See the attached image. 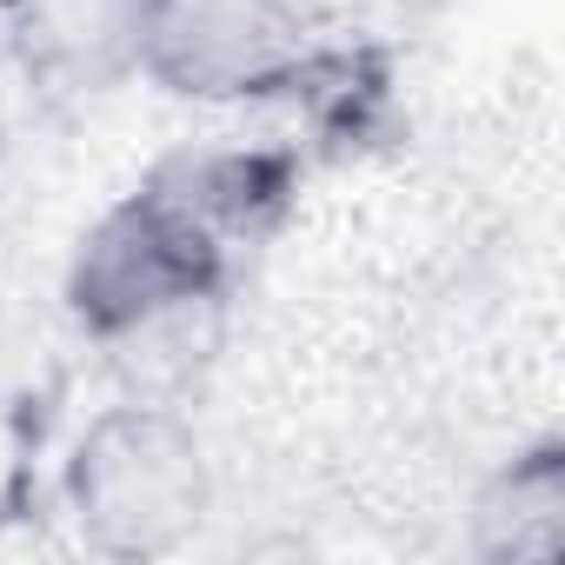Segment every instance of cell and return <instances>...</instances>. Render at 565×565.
<instances>
[{
  "label": "cell",
  "mask_w": 565,
  "mask_h": 565,
  "mask_svg": "<svg viewBox=\"0 0 565 565\" xmlns=\"http://www.w3.org/2000/svg\"><path fill=\"white\" fill-rule=\"evenodd\" d=\"M233 239L167 180H140L120 193L67 259V313L94 340H140L193 307H206L226 279Z\"/></svg>",
  "instance_id": "cell-1"
},
{
  "label": "cell",
  "mask_w": 565,
  "mask_h": 565,
  "mask_svg": "<svg viewBox=\"0 0 565 565\" xmlns=\"http://www.w3.org/2000/svg\"><path fill=\"white\" fill-rule=\"evenodd\" d=\"M492 505H512V539H505L499 552H512V558H545V552H558V539H565V466H558V452H552V446L525 452V459L505 472V486H499Z\"/></svg>",
  "instance_id": "cell-5"
},
{
  "label": "cell",
  "mask_w": 565,
  "mask_h": 565,
  "mask_svg": "<svg viewBox=\"0 0 565 565\" xmlns=\"http://www.w3.org/2000/svg\"><path fill=\"white\" fill-rule=\"evenodd\" d=\"M160 0H14L21 67L54 94H107L140 74Z\"/></svg>",
  "instance_id": "cell-4"
},
{
  "label": "cell",
  "mask_w": 565,
  "mask_h": 565,
  "mask_svg": "<svg viewBox=\"0 0 565 565\" xmlns=\"http://www.w3.org/2000/svg\"><path fill=\"white\" fill-rule=\"evenodd\" d=\"M206 452L193 426L160 406L100 413L67 459V505L94 552L147 558L173 552L206 519Z\"/></svg>",
  "instance_id": "cell-2"
},
{
  "label": "cell",
  "mask_w": 565,
  "mask_h": 565,
  "mask_svg": "<svg viewBox=\"0 0 565 565\" xmlns=\"http://www.w3.org/2000/svg\"><path fill=\"white\" fill-rule=\"evenodd\" d=\"M307 74V14L294 0H160L140 81L173 100L233 107Z\"/></svg>",
  "instance_id": "cell-3"
}]
</instances>
